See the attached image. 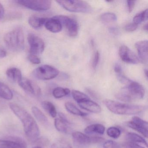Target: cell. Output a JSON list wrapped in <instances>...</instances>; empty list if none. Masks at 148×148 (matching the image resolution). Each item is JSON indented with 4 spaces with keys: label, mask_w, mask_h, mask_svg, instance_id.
Listing matches in <instances>:
<instances>
[{
    "label": "cell",
    "mask_w": 148,
    "mask_h": 148,
    "mask_svg": "<svg viewBox=\"0 0 148 148\" xmlns=\"http://www.w3.org/2000/svg\"><path fill=\"white\" fill-rule=\"evenodd\" d=\"M5 13V10L3 5L0 3V19L2 18L4 16Z\"/></svg>",
    "instance_id": "obj_42"
},
{
    "label": "cell",
    "mask_w": 148,
    "mask_h": 148,
    "mask_svg": "<svg viewBox=\"0 0 148 148\" xmlns=\"http://www.w3.org/2000/svg\"><path fill=\"white\" fill-rule=\"evenodd\" d=\"M138 25L135 24V23H132L130 24H128L125 27V31L128 32H132L136 31L138 27Z\"/></svg>",
    "instance_id": "obj_36"
},
{
    "label": "cell",
    "mask_w": 148,
    "mask_h": 148,
    "mask_svg": "<svg viewBox=\"0 0 148 148\" xmlns=\"http://www.w3.org/2000/svg\"><path fill=\"white\" fill-rule=\"evenodd\" d=\"M42 107L44 110L53 118H55L57 116L58 112L56 107L53 103L50 101H44L42 102Z\"/></svg>",
    "instance_id": "obj_26"
},
{
    "label": "cell",
    "mask_w": 148,
    "mask_h": 148,
    "mask_svg": "<svg viewBox=\"0 0 148 148\" xmlns=\"http://www.w3.org/2000/svg\"><path fill=\"white\" fill-rule=\"evenodd\" d=\"M51 148H72L69 142L64 139H60L53 144Z\"/></svg>",
    "instance_id": "obj_32"
},
{
    "label": "cell",
    "mask_w": 148,
    "mask_h": 148,
    "mask_svg": "<svg viewBox=\"0 0 148 148\" xmlns=\"http://www.w3.org/2000/svg\"><path fill=\"white\" fill-rule=\"evenodd\" d=\"M104 103L112 113L118 115H132L139 114L146 110L144 106L120 103L110 99H106Z\"/></svg>",
    "instance_id": "obj_2"
},
{
    "label": "cell",
    "mask_w": 148,
    "mask_h": 148,
    "mask_svg": "<svg viewBox=\"0 0 148 148\" xmlns=\"http://www.w3.org/2000/svg\"><path fill=\"white\" fill-rule=\"evenodd\" d=\"M99 58H100V54L98 51L96 52L94 54V58H93V61H92V67L93 69H95L98 64L99 61Z\"/></svg>",
    "instance_id": "obj_35"
},
{
    "label": "cell",
    "mask_w": 148,
    "mask_h": 148,
    "mask_svg": "<svg viewBox=\"0 0 148 148\" xmlns=\"http://www.w3.org/2000/svg\"><path fill=\"white\" fill-rule=\"evenodd\" d=\"M70 92L71 90L69 89L58 87L53 89L52 93L55 98L60 99L69 95Z\"/></svg>",
    "instance_id": "obj_28"
},
{
    "label": "cell",
    "mask_w": 148,
    "mask_h": 148,
    "mask_svg": "<svg viewBox=\"0 0 148 148\" xmlns=\"http://www.w3.org/2000/svg\"><path fill=\"white\" fill-rule=\"evenodd\" d=\"M27 40L30 46V54L38 55L43 52L45 45L42 39L34 34H30L27 36Z\"/></svg>",
    "instance_id": "obj_9"
},
{
    "label": "cell",
    "mask_w": 148,
    "mask_h": 148,
    "mask_svg": "<svg viewBox=\"0 0 148 148\" xmlns=\"http://www.w3.org/2000/svg\"><path fill=\"white\" fill-rule=\"evenodd\" d=\"M41 147V146H36V147H33V148H40Z\"/></svg>",
    "instance_id": "obj_45"
},
{
    "label": "cell",
    "mask_w": 148,
    "mask_h": 148,
    "mask_svg": "<svg viewBox=\"0 0 148 148\" xmlns=\"http://www.w3.org/2000/svg\"><path fill=\"white\" fill-rule=\"evenodd\" d=\"M125 145L128 148H145L140 145L130 142H126Z\"/></svg>",
    "instance_id": "obj_37"
},
{
    "label": "cell",
    "mask_w": 148,
    "mask_h": 148,
    "mask_svg": "<svg viewBox=\"0 0 148 148\" xmlns=\"http://www.w3.org/2000/svg\"><path fill=\"white\" fill-rule=\"evenodd\" d=\"M126 85L116 94L117 99L127 103L143 98L145 90L140 84L131 80Z\"/></svg>",
    "instance_id": "obj_3"
},
{
    "label": "cell",
    "mask_w": 148,
    "mask_h": 148,
    "mask_svg": "<svg viewBox=\"0 0 148 148\" xmlns=\"http://www.w3.org/2000/svg\"><path fill=\"white\" fill-rule=\"evenodd\" d=\"M126 125L129 128L136 131L145 137H148V123L138 117L133 116L131 121L126 122Z\"/></svg>",
    "instance_id": "obj_11"
},
{
    "label": "cell",
    "mask_w": 148,
    "mask_h": 148,
    "mask_svg": "<svg viewBox=\"0 0 148 148\" xmlns=\"http://www.w3.org/2000/svg\"><path fill=\"white\" fill-rule=\"evenodd\" d=\"M4 41L7 47L13 51H22L25 47V37L23 29L17 27L7 33Z\"/></svg>",
    "instance_id": "obj_4"
},
{
    "label": "cell",
    "mask_w": 148,
    "mask_h": 148,
    "mask_svg": "<svg viewBox=\"0 0 148 148\" xmlns=\"http://www.w3.org/2000/svg\"><path fill=\"white\" fill-rule=\"evenodd\" d=\"M114 71H115V72L117 74V75L122 73V67H121V65H120L119 64H118V63H116V64H115V66H114Z\"/></svg>",
    "instance_id": "obj_39"
},
{
    "label": "cell",
    "mask_w": 148,
    "mask_h": 148,
    "mask_svg": "<svg viewBox=\"0 0 148 148\" xmlns=\"http://www.w3.org/2000/svg\"><path fill=\"white\" fill-rule=\"evenodd\" d=\"M53 17L60 21L62 26L66 27L69 35L71 37L77 36L78 32V25L75 20L64 15H58Z\"/></svg>",
    "instance_id": "obj_10"
},
{
    "label": "cell",
    "mask_w": 148,
    "mask_h": 148,
    "mask_svg": "<svg viewBox=\"0 0 148 148\" xmlns=\"http://www.w3.org/2000/svg\"><path fill=\"white\" fill-rule=\"evenodd\" d=\"M72 95L75 101L77 103L82 102L84 100L90 98L87 95L79 91L73 90L72 91Z\"/></svg>",
    "instance_id": "obj_30"
},
{
    "label": "cell",
    "mask_w": 148,
    "mask_h": 148,
    "mask_svg": "<svg viewBox=\"0 0 148 148\" xmlns=\"http://www.w3.org/2000/svg\"><path fill=\"white\" fill-rule=\"evenodd\" d=\"M58 116L54 120V125L57 130L64 134L70 133L71 131V124L65 115L59 112Z\"/></svg>",
    "instance_id": "obj_14"
},
{
    "label": "cell",
    "mask_w": 148,
    "mask_h": 148,
    "mask_svg": "<svg viewBox=\"0 0 148 148\" xmlns=\"http://www.w3.org/2000/svg\"><path fill=\"white\" fill-rule=\"evenodd\" d=\"M72 136L74 143L79 147L86 146L90 144L100 143L104 140L101 137H90L78 131L73 132Z\"/></svg>",
    "instance_id": "obj_8"
},
{
    "label": "cell",
    "mask_w": 148,
    "mask_h": 148,
    "mask_svg": "<svg viewBox=\"0 0 148 148\" xmlns=\"http://www.w3.org/2000/svg\"><path fill=\"white\" fill-rule=\"evenodd\" d=\"M25 141L21 138L11 136L7 140H0V148H26Z\"/></svg>",
    "instance_id": "obj_12"
},
{
    "label": "cell",
    "mask_w": 148,
    "mask_h": 148,
    "mask_svg": "<svg viewBox=\"0 0 148 148\" xmlns=\"http://www.w3.org/2000/svg\"><path fill=\"white\" fill-rule=\"evenodd\" d=\"M17 2L28 9L38 12L49 10L52 4V1L50 0H20Z\"/></svg>",
    "instance_id": "obj_7"
},
{
    "label": "cell",
    "mask_w": 148,
    "mask_h": 148,
    "mask_svg": "<svg viewBox=\"0 0 148 148\" xmlns=\"http://www.w3.org/2000/svg\"><path fill=\"white\" fill-rule=\"evenodd\" d=\"M135 2L136 1H127V6H128V11H129V12H131L133 10L134 6H135Z\"/></svg>",
    "instance_id": "obj_38"
},
{
    "label": "cell",
    "mask_w": 148,
    "mask_h": 148,
    "mask_svg": "<svg viewBox=\"0 0 148 148\" xmlns=\"http://www.w3.org/2000/svg\"><path fill=\"white\" fill-rule=\"evenodd\" d=\"M0 97L10 100L13 97V94L9 87L5 84L0 82Z\"/></svg>",
    "instance_id": "obj_24"
},
{
    "label": "cell",
    "mask_w": 148,
    "mask_h": 148,
    "mask_svg": "<svg viewBox=\"0 0 148 148\" xmlns=\"http://www.w3.org/2000/svg\"><path fill=\"white\" fill-rule=\"evenodd\" d=\"M65 107L68 112L73 115L82 117L86 116L88 115L87 113L80 110L74 104L71 102L66 103L65 104Z\"/></svg>",
    "instance_id": "obj_25"
},
{
    "label": "cell",
    "mask_w": 148,
    "mask_h": 148,
    "mask_svg": "<svg viewBox=\"0 0 148 148\" xmlns=\"http://www.w3.org/2000/svg\"><path fill=\"white\" fill-rule=\"evenodd\" d=\"M28 60L31 63L34 64H40L41 62L40 59L37 55L30 54V53L28 56Z\"/></svg>",
    "instance_id": "obj_34"
},
{
    "label": "cell",
    "mask_w": 148,
    "mask_h": 148,
    "mask_svg": "<svg viewBox=\"0 0 148 148\" xmlns=\"http://www.w3.org/2000/svg\"><path fill=\"white\" fill-rule=\"evenodd\" d=\"M146 77H148V71L147 69H145L144 71Z\"/></svg>",
    "instance_id": "obj_44"
},
{
    "label": "cell",
    "mask_w": 148,
    "mask_h": 148,
    "mask_svg": "<svg viewBox=\"0 0 148 148\" xmlns=\"http://www.w3.org/2000/svg\"><path fill=\"white\" fill-rule=\"evenodd\" d=\"M103 147V148H121L117 143L112 140H107L105 142Z\"/></svg>",
    "instance_id": "obj_33"
},
{
    "label": "cell",
    "mask_w": 148,
    "mask_h": 148,
    "mask_svg": "<svg viewBox=\"0 0 148 148\" xmlns=\"http://www.w3.org/2000/svg\"><path fill=\"white\" fill-rule=\"evenodd\" d=\"M148 14V11L147 9L143 11L142 12L137 14L133 18V23L138 25L143 21L147 20Z\"/></svg>",
    "instance_id": "obj_29"
},
{
    "label": "cell",
    "mask_w": 148,
    "mask_h": 148,
    "mask_svg": "<svg viewBox=\"0 0 148 148\" xmlns=\"http://www.w3.org/2000/svg\"><path fill=\"white\" fill-rule=\"evenodd\" d=\"M110 32L112 34L114 35H117L118 34L119 31L118 28L116 27H111L110 28Z\"/></svg>",
    "instance_id": "obj_40"
},
{
    "label": "cell",
    "mask_w": 148,
    "mask_h": 148,
    "mask_svg": "<svg viewBox=\"0 0 148 148\" xmlns=\"http://www.w3.org/2000/svg\"><path fill=\"white\" fill-rule=\"evenodd\" d=\"M42 148V147H41V148Z\"/></svg>",
    "instance_id": "obj_46"
},
{
    "label": "cell",
    "mask_w": 148,
    "mask_h": 148,
    "mask_svg": "<svg viewBox=\"0 0 148 148\" xmlns=\"http://www.w3.org/2000/svg\"><path fill=\"white\" fill-rule=\"evenodd\" d=\"M105 131V127L101 124H93L87 126L85 129V133L87 134H97L103 135Z\"/></svg>",
    "instance_id": "obj_19"
},
{
    "label": "cell",
    "mask_w": 148,
    "mask_h": 148,
    "mask_svg": "<svg viewBox=\"0 0 148 148\" xmlns=\"http://www.w3.org/2000/svg\"><path fill=\"white\" fill-rule=\"evenodd\" d=\"M106 133L110 137L116 139L120 136L121 132L120 129L117 127H110L107 129Z\"/></svg>",
    "instance_id": "obj_31"
},
{
    "label": "cell",
    "mask_w": 148,
    "mask_h": 148,
    "mask_svg": "<svg viewBox=\"0 0 148 148\" xmlns=\"http://www.w3.org/2000/svg\"><path fill=\"white\" fill-rule=\"evenodd\" d=\"M44 25L48 31L53 33L61 32L63 27L60 21L54 17L51 18H47Z\"/></svg>",
    "instance_id": "obj_18"
},
{
    "label": "cell",
    "mask_w": 148,
    "mask_h": 148,
    "mask_svg": "<svg viewBox=\"0 0 148 148\" xmlns=\"http://www.w3.org/2000/svg\"><path fill=\"white\" fill-rule=\"evenodd\" d=\"M101 20L105 25H110L117 21V17L115 14L107 12L103 14L101 16Z\"/></svg>",
    "instance_id": "obj_27"
},
{
    "label": "cell",
    "mask_w": 148,
    "mask_h": 148,
    "mask_svg": "<svg viewBox=\"0 0 148 148\" xmlns=\"http://www.w3.org/2000/svg\"><path fill=\"white\" fill-rule=\"evenodd\" d=\"M32 112L36 119L45 127H48L49 125V121L45 115L38 107L33 106L32 107Z\"/></svg>",
    "instance_id": "obj_20"
},
{
    "label": "cell",
    "mask_w": 148,
    "mask_h": 148,
    "mask_svg": "<svg viewBox=\"0 0 148 148\" xmlns=\"http://www.w3.org/2000/svg\"><path fill=\"white\" fill-rule=\"evenodd\" d=\"M56 2L62 8L73 12L90 13L92 12V7L87 2L82 1H57Z\"/></svg>",
    "instance_id": "obj_5"
},
{
    "label": "cell",
    "mask_w": 148,
    "mask_h": 148,
    "mask_svg": "<svg viewBox=\"0 0 148 148\" xmlns=\"http://www.w3.org/2000/svg\"><path fill=\"white\" fill-rule=\"evenodd\" d=\"M119 53L122 60L125 63L136 64L140 62L137 55L126 46H122L120 47Z\"/></svg>",
    "instance_id": "obj_13"
},
{
    "label": "cell",
    "mask_w": 148,
    "mask_h": 148,
    "mask_svg": "<svg viewBox=\"0 0 148 148\" xmlns=\"http://www.w3.org/2000/svg\"><path fill=\"white\" fill-rule=\"evenodd\" d=\"M6 74L10 80L18 83L23 78L21 71L15 67H12L8 69L6 72Z\"/></svg>",
    "instance_id": "obj_22"
},
{
    "label": "cell",
    "mask_w": 148,
    "mask_h": 148,
    "mask_svg": "<svg viewBox=\"0 0 148 148\" xmlns=\"http://www.w3.org/2000/svg\"><path fill=\"white\" fill-rule=\"evenodd\" d=\"M7 52L5 50L0 48V58H3L6 57Z\"/></svg>",
    "instance_id": "obj_41"
},
{
    "label": "cell",
    "mask_w": 148,
    "mask_h": 148,
    "mask_svg": "<svg viewBox=\"0 0 148 148\" xmlns=\"http://www.w3.org/2000/svg\"><path fill=\"white\" fill-rule=\"evenodd\" d=\"M127 142L134 143L138 144L143 145L147 147L148 144L144 138L139 135L133 132H129L126 134L125 136Z\"/></svg>",
    "instance_id": "obj_23"
},
{
    "label": "cell",
    "mask_w": 148,
    "mask_h": 148,
    "mask_svg": "<svg viewBox=\"0 0 148 148\" xmlns=\"http://www.w3.org/2000/svg\"><path fill=\"white\" fill-rule=\"evenodd\" d=\"M11 110L22 122L24 131L27 138L35 141L40 134L39 128L36 121L25 109L14 103L9 104Z\"/></svg>",
    "instance_id": "obj_1"
},
{
    "label": "cell",
    "mask_w": 148,
    "mask_h": 148,
    "mask_svg": "<svg viewBox=\"0 0 148 148\" xmlns=\"http://www.w3.org/2000/svg\"><path fill=\"white\" fill-rule=\"evenodd\" d=\"M143 29L145 31H146L147 32L148 31V24H146L143 27Z\"/></svg>",
    "instance_id": "obj_43"
},
{
    "label": "cell",
    "mask_w": 148,
    "mask_h": 148,
    "mask_svg": "<svg viewBox=\"0 0 148 148\" xmlns=\"http://www.w3.org/2000/svg\"><path fill=\"white\" fill-rule=\"evenodd\" d=\"M18 83L19 85L28 93L37 96H39L41 93L39 86L30 79L22 78Z\"/></svg>",
    "instance_id": "obj_15"
},
{
    "label": "cell",
    "mask_w": 148,
    "mask_h": 148,
    "mask_svg": "<svg viewBox=\"0 0 148 148\" xmlns=\"http://www.w3.org/2000/svg\"><path fill=\"white\" fill-rule=\"evenodd\" d=\"M138 53L139 60L143 63H147L148 61V42L147 40L138 41L135 44Z\"/></svg>",
    "instance_id": "obj_16"
},
{
    "label": "cell",
    "mask_w": 148,
    "mask_h": 148,
    "mask_svg": "<svg viewBox=\"0 0 148 148\" xmlns=\"http://www.w3.org/2000/svg\"><path fill=\"white\" fill-rule=\"evenodd\" d=\"M78 104L82 109L92 113H100L102 111L100 106L96 102L91 100L90 98L78 103Z\"/></svg>",
    "instance_id": "obj_17"
},
{
    "label": "cell",
    "mask_w": 148,
    "mask_h": 148,
    "mask_svg": "<svg viewBox=\"0 0 148 148\" xmlns=\"http://www.w3.org/2000/svg\"><path fill=\"white\" fill-rule=\"evenodd\" d=\"M47 18H41L35 15H32L28 19V23L33 28L38 29L45 25Z\"/></svg>",
    "instance_id": "obj_21"
},
{
    "label": "cell",
    "mask_w": 148,
    "mask_h": 148,
    "mask_svg": "<svg viewBox=\"0 0 148 148\" xmlns=\"http://www.w3.org/2000/svg\"><path fill=\"white\" fill-rule=\"evenodd\" d=\"M59 71L53 66L48 65L41 66L33 72V75L40 80H47L53 79L58 76Z\"/></svg>",
    "instance_id": "obj_6"
}]
</instances>
